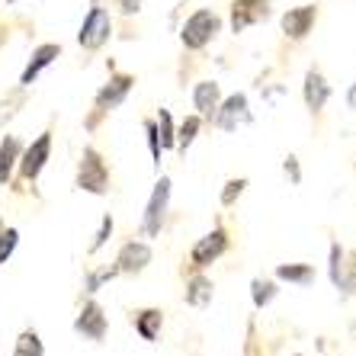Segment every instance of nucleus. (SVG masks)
<instances>
[{"instance_id": "1", "label": "nucleus", "mask_w": 356, "mask_h": 356, "mask_svg": "<svg viewBox=\"0 0 356 356\" xmlns=\"http://www.w3.org/2000/svg\"><path fill=\"white\" fill-rule=\"evenodd\" d=\"M216 33H218V17L209 13V10H199V13H193V17L186 19V26H183V45H186V49H202Z\"/></svg>"}, {"instance_id": "2", "label": "nucleus", "mask_w": 356, "mask_h": 356, "mask_svg": "<svg viewBox=\"0 0 356 356\" xmlns=\"http://www.w3.org/2000/svg\"><path fill=\"white\" fill-rule=\"evenodd\" d=\"M77 186L87 193H106V167L99 161V154L93 148H83V161H81V174H77Z\"/></svg>"}, {"instance_id": "3", "label": "nucleus", "mask_w": 356, "mask_h": 356, "mask_svg": "<svg viewBox=\"0 0 356 356\" xmlns=\"http://www.w3.org/2000/svg\"><path fill=\"white\" fill-rule=\"evenodd\" d=\"M109 29H113V19H109V13L103 7H93L90 17L83 19L81 35H77V39H81L83 49H99V45L109 39Z\"/></svg>"}, {"instance_id": "4", "label": "nucleus", "mask_w": 356, "mask_h": 356, "mask_svg": "<svg viewBox=\"0 0 356 356\" xmlns=\"http://www.w3.org/2000/svg\"><path fill=\"white\" fill-rule=\"evenodd\" d=\"M167 202H170V180L161 177V183L154 186V193H151L148 209H145V234H148V238L161 234V222H164Z\"/></svg>"}, {"instance_id": "5", "label": "nucleus", "mask_w": 356, "mask_h": 356, "mask_svg": "<svg viewBox=\"0 0 356 356\" xmlns=\"http://www.w3.org/2000/svg\"><path fill=\"white\" fill-rule=\"evenodd\" d=\"M49 151H51V135H39V138L29 145V151L23 154V177L26 180H35V177L42 174V167H45V161H49Z\"/></svg>"}, {"instance_id": "6", "label": "nucleus", "mask_w": 356, "mask_h": 356, "mask_svg": "<svg viewBox=\"0 0 356 356\" xmlns=\"http://www.w3.org/2000/svg\"><path fill=\"white\" fill-rule=\"evenodd\" d=\"M266 13H270V7H266V0H238L232 10V26L234 33H244L248 26L260 23V19H266Z\"/></svg>"}, {"instance_id": "7", "label": "nucleus", "mask_w": 356, "mask_h": 356, "mask_svg": "<svg viewBox=\"0 0 356 356\" xmlns=\"http://www.w3.org/2000/svg\"><path fill=\"white\" fill-rule=\"evenodd\" d=\"M225 248H228V241H225V232H222V228H216V232L206 234V238H202L196 248H193V264H196V266H209L212 260L222 257Z\"/></svg>"}, {"instance_id": "8", "label": "nucleus", "mask_w": 356, "mask_h": 356, "mask_svg": "<svg viewBox=\"0 0 356 356\" xmlns=\"http://www.w3.org/2000/svg\"><path fill=\"white\" fill-rule=\"evenodd\" d=\"M216 122L222 125L225 132H234L238 122H248V99H244V93H234V97L225 99V106L218 109Z\"/></svg>"}, {"instance_id": "9", "label": "nucleus", "mask_w": 356, "mask_h": 356, "mask_svg": "<svg viewBox=\"0 0 356 356\" xmlns=\"http://www.w3.org/2000/svg\"><path fill=\"white\" fill-rule=\"evenodd\" d=\"M74 327L83 334V337L103 340V334H106V315L99 312L97 302H90V305H83V312H81V318L74 321Z\"/></svg>"}, {"instance_id": "10", "label": "nucleus", "mask_w": 356, "mask_h": 356, "mask_svg": "<svg viewBox=\"0 0 356 356\" xmlns=\"http://www.w3.org/2000/svg\"><path fill=\"white\" fill-rule=\"evenodd\" d=\"M151 264V248L148 244H125L122 250H119V273H138V270H145V266Z\"/></svg>"}, {"instance_id": "11", "label": "nucleus", "mask_w": 356, "mask_h": 356, "mask_svg": "<svg viewBox=\"0 0 356 356\" xmlns=\"http://www.w3.org/2000/svg\"><path fill=\"white\" fill-rule=\"evenodd\" d=\"M312 23H315V7H298L282 17V29H286V35H292V39H302V35L312 29Z\"/></svg>"}, {"instance_id": "12", "label": "nucleus", "mask_w": 356, "mask_h": 356, "mask_svg": "<svg viewBox=\"0 0 356 356\" xmlns=\"http://www.w3.org/2000/svg\"><path fill=\"white\" fill-rule=\"evenodd\" d=\"M58 45H39V49L33 51V58H29V65H26V71H23V81L19 83H33L35 77H39V71L42 67H49L51 61L58 58Z\"/></svg>"}, {"instance_id": "13", "label": "nucleus", "mask_w": 356, "mask_h": 356, "mask_svg": "<svg viewBox=\"0 0 356 356\" xmlns=\"http://www.w3.org/2000/svg\"><path fill=\"white\" fill-rule=\"evenodd\" d=\"M129 87H132V77H125V74L113 77V81H109V87H103V90H99L97 106H99V109L119 106V103L125 99V93H129Z\"/></svg>"}, {"instance_id": "14", "label": "nucleus", "mask_w": 356, "mask_h": 356, "mask_svg": "<svg viewBox=\"0 0 356 356\" xmlns=\"http://www.w3.org/2000/svg\"><path fill=\"white\" fill-rule=\"evenodd\" d=\"M327 97H331V90H327L324 77L318 74V71H312V74L305 77V103L312 109H321L324 103H327Z\"/></svg>"}, {"instance_id": "15", "label": "nucleus", "mask_w": 356, "mask_h": 356, "mask_svg": "<svg viewBox=\"0 0 356 356\" xmlns=\"http://www.w3.org/2000/svg\"><path fill=\"white\" fill-rule=\"evenodd\" d=\"M193 99H196V109H199V113H206V116H209V113L218 106V83H212V81L196 83Z\"/></svg>"}, {"instance_id": "16", "label": "nucleus", "mask_w": 356, "mask_h": 356, "mask_svg": "<svg viewBox=\"0 0 356 356\" xmlns=\"http://www.w3.org/2000/svg\"><path fill=\"white\" fill-rule=\"evenodd\" d=\"M17 158H19V141L17 138H3V145H0V183L10 180V170H13Z\"/></svg>"}, {"instance_id": "17", "label": "nucleus", "mask_w": 356, "mask_h": 356, "mask_svg": "<svg viewBox=\"0 0 356 356\" xmlns=\"http://www.w3.org/2000/svg\"><path fill=\"white\" fill-rule=\"evenodd\" d=\"M186 302H190V305H206V302H212V282L196 276V280L190 282V289H186Z\"/></svg>"}, {"instance_id": "18", "label": "nucleus", "mask_w": 356, "mask_h": 356, "mask_svg": "<svg viewBox=\"0 0 356 356\" xmlns=\"http://www.w3.org/2000/svg\"><path fill=\"white\" fill-rule=\"evenodd\" d=\"M13 356H45V353H42L39 334H35V331H26L23 337L17 340V353H13Z\"/></svg>"}, {"instance_id": "19", "label": "nucleus", "mask_w": 356, "mask_h": 356, "mask_svg": "<svg viewBox=\"0 0 356 356\" xmlns=\"http://www.w3.org/2000/svg\"><path fill=\"white\" fill-rule=\"evenodd\" d=\"M161 331V312H145V315L138 318V334L145 340H154Z\"/></svg>"}, {"instance_id": "20", "label": "nucleus", "mask_w": 356, "mask_h": 356, "mask_svg": "<svg viewBox=\"0 0 356 356\" xmlns=\"http://www.w3.org/2000/svg\"><path fill=\"white\" fill-rule=\"evenodd\" d=\"M276 276H280V280H289V282H308L315 276V270H312V266H280Z\"/></svg>"}, {"instance_id": "21", "label": "nucleus", "mask_w": 356, "mask_h": 356, "mask_svg": "<svg viewBox=\"0 0 356 356\" xmlns=\"http://www.w3.org/2000/svg\"><path fill=\"white\" fill-rule=\"evenodd\" d=\"M158 138H161V148H170L174 145V122H170V113L167 109H161V116H158Z\"/></svg>"}, {"instance_id": "22", "label": "nucleus", "mask_w": 356, "mask_h": 356, "mask_svg": "<svg viewBox=\"0 0 356 356\" xmlns=\"http://www.w3.org/2000/svg\"><path fill=\"white\" fill-rule=\"evenodd\" d=\"M17 241H19L17 228H7V232L0 234V264H7V260L13 257V250H17Z\"/></svg>"}, {"instance_id": "23", "label": "nucleus", "mask_w": 356, "mask_h": 356, "mask_svg": "<svg viewBox=\"0 0 356 356\" xmlns=\"http://www.w3.org/2000/svg\"><path fill=\"white\" fill-rule=\"evenodd\" d=\"M273 296H276V286H273V282L254 280V302H257L260 308H264V305H270V302H273Z\"/></svg>"}, {"instance_id": "24", "label": "nucleus", "mask_w": 356, "mask_h": 356, "mask_svg": "<svg viewBox=\"0 0 356 356\" xmlns=\"http://www.w3.org/2000/svg\"><path fill=\"white\" fill-rule=\"evenodd\" d=\"M196 132H199V119L196 116L186 119V122L180 125V148H190L193 138H196Z\"/></svg>"}, {"instance_id": "25", "label": "nucleus", "mask_w": 356, "mask_h": 356, "mask_svg": "<svg viewBox=\"0 0 356 356\" xmlns=\"http://www.w3.org/2000/svg\"><path fill=\"white\" fill-rule=\"evenodd\" d=\"M145 132H148V145H151V154H154V161H161V138H158V125H154V122H145Z\"/></svg>"}, {"instance_id": "26", "label": "nucleus", "mask_w": 356, "mask_h": 356, "mask_svg": "<svg viewBox=\"0 0 356 356\" xmlns=\"http://www.w3.org/2000/svg\"><path fill=\"white\" fill-rule=\"evenodd\" d=\"M244 186H248L244 180H232V183H228V190L222 193V202H225V206H228V202H234V196H241V190H244Z\"/></svg>"}, {"instance_id": "27", "label": "nucleus", "mask_w": 356, "mask_h": 356, "mask_svg": "<svg viewBox=\"0 0 356 356\" xmlns=\"http://www.w3.org/2000/svg\"><path fill=\"white\" fill-rule=\"evenodd\" d=\"M109 232H113V218H103V225H99V234H97V238H93V250H99V248H103V244H106Z\"/></svg>"}, {"instance_id": "28", "label": "nucleus", "mask_w": 356, "mask_h": 356, "mask_svg": "<svg viewBox=\"0 0 356 356\" xmlns=\"http://www.w3.org/2000/svg\"><path fill=\"white\" fill-rule=\"evenodd\" d=\"M331 276L340 286V248H331Z\"/></svg>"}, {"instance_id": "29", "label": "nucleus", "mask_w": 356, "mask_h": 356, "mask_svg": "<svg viewBox=\"0 0 356 356\" xmlns=\"http://www.w3.org/2000/svg\"><path fill=\"white\" fill-rule=\"evenodd\" d=\"M119 7H122V13H138L141 0H119Z\"/></svg>"}, {"instance_id": "30", "label": "nucleus", "mask_w": 356, "mask_h": 356, "mask_svg": "<svg viewBox=\"0 0 356 356\" xmlns=\"http://www.w3.org/2000/svg\"><path fill=\"white\" fill-rule=\"evenodd\" d=\"M286 170H289V174H292V180H298V167H296V158H289V161H286Z\"/></svg>"}]
</instances>
